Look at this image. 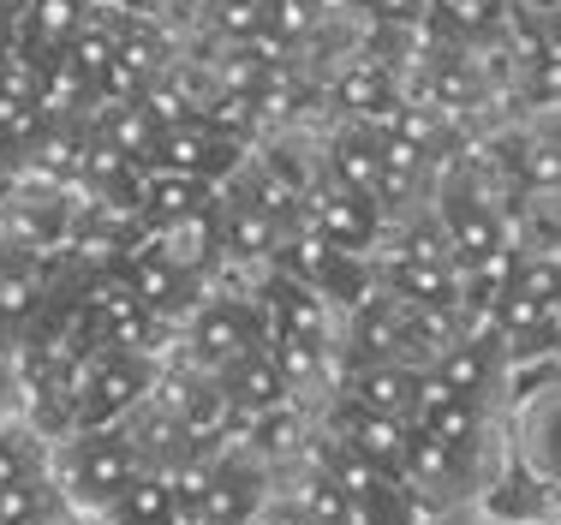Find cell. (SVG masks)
Here are the masks:
<instances>
[{"instance_id":"1","label":"cell","mask_w":561,"mask_h":525,"mask_svg":"<svg viewBox=\"0 0 561 525\" xmlns=\"http://www.w3.org/2000/svg\"><path fill=\"white\" fill-rule=\"evenodd\" d=\"M138 472H144V454L126 424H84V430H66L60 442H48V478H55L60 502L78 520L108 514V502Z\"/></svg>"},{"instance_id":"2","label":"cell","mask_w":561,"mask_h":525,"mask_svg":"<svg viewBox=\"0 0 561 525\" xmlns=\"http://www.w3.org/2000/svg\"><path fill=\"white\" fill-rule=\"evenodd\" d=\"M263 334H270V317H263L257 299H197L180 329V365L221 376L233 358L263 346Z\"/></svg>"},{"instance_id":"3","label":"cell","mask_w":561,"mask_h":525,"mask_svg":"<svg viewBox=\"0 0 561 525\" xmlns=\"http://www.w3.org/2000/svg\"><path fill=\"white\" fill-rule=\"evenodd\" d=\"M156 388V358L131 346H90L78 376V430L84 424H126Z\"/></svg>"},{"instance_id":"4","label":"cell","mask_w":561,"mask_h":525,"mask_svg":"<svg viewBox=\"0 0 561 525\" xmlns=\"http://www.w3.org/2000/svg\"><path fill=\"white\" fill-rule=\"evenodd\" d=\"M270 502H275V466L263 454H251L245 442H233L209 466V495L197 525H257L270 514Z\"/></svg>"},{"instance_id":"5","label":"cell","mask_w":561,"mask_h":525,"mask_svg":"<svg viewBox=\"0 0 561 525\" xmlns=\"http://www.w3.org/2000/svg\"><path fill=\"white\" fill-rule=\"evenodd\" d=\"M507 365H514V358H507V346L496 341V329H466L460 341L431 358V376L466 400H490L507 383Z\"/></svg>"},{"instance_id":"6","label":"cell","mask_w":561,"mask_h":525,"mask_svg":"<svg viewBox=\"0 0 561 525\" xmlns=\"http://www.w3.org/2000/svg\"><path fill=\"white\" fill-rule=\"evenodd\" d=\"M305 227L311 233H323L335 251H358V258H370V246H377L382 233V209L370 204V197L346 192V185H311V197H305Z\"/></svg>"},{"instance_id":"7","label":"cell","mask_w":561,"mask_h":525,"mask_svg":"<svg viewBox=\"0 0 561 525\" xmlns=\"http://www.w3.org/2000/svg\"><path fill=\"white\" fill-rule=\"evenodd\" d=\"M412 430H424V436L448 442V448L484 454V442H490V407H484V400L454 395V388H443L431 370H424L419 400H412Z\"/></svg>"},{"instance_id":"8","label":"cell","mask_w":561,"mask_h":525,"mask_svg":"<svg viewBox=\"0 0 561 525\" xmlns=\"http://www.w3.org/2000/svg\"><path fill=\"white\" fill-rule=\"evenodd\" d=\"M478 514L490 525H543L561 520V483H550L543 472H531L526 460H514L502 478H490L478 490Z\"/></svg>"},{"instance_id":"9","label":"cell","mask_w":561,"mask_h":525,"mask_svg":"<svg viewBox=\"0 0 561 525\" xmlns=\"http://www.w3.org/2000/svg\"><path fill=\"white\" fill-rule=\"evenodd\" d=\"M436 221H443V233L454 246V263H478V258H496L502 246H514V239H507V221L490 209V197H478L466 180L454 185V192H443Z\"/></svg>"},{"instance_id":"10","label":"cell","mask_w":561,"mask_h":525,"mask_svg":"<svg viewBox=\"0 0 561 525\" xmlns=\"http://www.w3.org/2000/svg\"><path fill=\"white\" fill-rule=\"evenodd\" d=\"M96 0H24L19 12V48L31 54L36 66H48L55 54L72 48V36L90 24Z\"/></svg>"},{"instance_id":"11","label":"cell","mask_w":561,"mask_h":525,"mask_svg":"<svg viewBox=\"0 0 561 525\" xmlns=\"http://www.w3.org/2000/svg\"><path fill=\"white\" fill-rule=\"evenodd\" d=\"M424 370L419 365H394V358H370V365H353L341 383L346 400L370 412H389V419H412V400H419Z\"/></svg>"},{"instance_id":"12","label":"cell","mask_w":561,"mask_h":525,"mask_svg":"<svg viewBox=\"0 0 561 525\" xmlns=\"http://www.w3.org/2000/svg\"><path fill=\"white\" fill-rule=\"evenodd\" d=\"M514 460H526L531 472H543L550 483H561V383H550L543 395H531L526 407H519Z\"/></svg>"},{"instance_id":"13","label":"cell","mask_w":561,"mask_h":525,"mask_svg":"<svg viewBox=\"0 0 561 525\" xmlns=\"http://www.w3.org/2000/svg\"><path fill=\"white\" fill-rule=\"evenodd\" d=\"M329 180L346 185V192H358V197H370V204L382 209V185H389V173H382L377 126H358V119H346L341 138L329 144Z\"/></svg>"},{"instance_id":"14","label":"cell","mask_w":561,"mask_h":525,"mask_svg":"<svg viewBox=\"0 0 561 525\" xmlns=\"http://www.w3.org/2000/svg\"><path fill=\"white\" fill-rule=\"evenodd\" d=\"M431 31L448 48L502 43L514 31V0H431Z\"/></svg>"},{"instance_id":"15","label":"cell","mask_w":561,"mask_h":525,"mask_svg":"<svg viewBox=\"0 0 561 525\" xmlns=\"http://www.w3.org/2000/svg\"><path fill=\"white\" fill-rule=\"evenodd\" d=\"M216 383L227 388V400L239 407V419H251V412H270V407H287V400H293V383L280 376L270 346H251V353L233 358V365H227Z\"/></svg>"},{"instance_id":"16","label":"cell","mask_w":561,"mask_h":525,"mask_svg":"<svg viewBox=\"0 0 561 525\" xmlns=\"http://www.w3.org/2000/svg\"><path fill=\"white\" fill-rule=\"evenodd\" d=\"M156 246H162L168 258L185 269V275L204 281L209 269L227 258V246H221V197H209L204 209H192V215H180L173 227H162V239H156Z\"/></svg>"},{"instance_id":"17","label":"cell","mask_w":561,"mask_h":525,"mask_svg":"<svg viewBox=\"0 0 561 525\" xmlns=\"http://www.w3.org/2000/svg\"><path fill=\"white\" fill-rule=\"evenodd\" d=\"M400 96H407V90H400V78L389 72V66H377V60H353V66L335 78L341 114L358 119V126H382V119L394 114Z\"/></svg>"},{"instance_id":"18","label":"cell","mask_w":561,"mask_h":525,"mask_svg":"<svg viewBox=\"0 0 561 525\" xmlns=\"http://www.w3.org/2000/svg\"><path fill=\"white\" fill-rule=\"evenodd\" d=\"M419 102L436 107V114H466V107L484 102V72L472 66V54L460 48H443L419 78Z\"/></svg>"},{"instance_id":"19","label":"cell","mask_w":561,"mask_h":525,"mask_svg":"<svg viewBox=\"0 0 561 525\" xmlns=\"http://www.w3.org/2000/svg\"><path fill=\"white\" fill-rule=\"evenodd\" d=\"M209 197H221V192H216V180H197V173H168V168H150V180H144V204H138V221L162 233V227H173L180 215L204 209Z\"/></svg>"},{"instance_id":"20","label":"cell","mask_w":561,"mask_h":525,"mask_svg":"<svg viewBox=\"0 0 561 525\" xmlns=\"http://www.w3.org/2000/svg\"><path fill=\"white\" fill-rule=\"evenodd\" d=\"M96 520L102 525H185L180 502H173V483H168V472H156V466H144V472L108 502V514H96Z\"/></svg>"},{"instance_id":"21","label":"cell","mask_w":561,"mask_h":525,"mask_svg":"<svg viewBox=\"0 0 561 525\" xmlns=\"http://www.w3.org/2000/svg\"><path fill=\"white\" fill-rule=\"evenodd\" d=\"M507 168H514V185H526L531 197H556L561 204V144H556V132L507 138Z\"/></svg>"},{"instance_id":"22","label":"cell","mask_w":561,"mask_h":525,"mask_svg":"<svg viewBox=\"0 0 561 525\" xmlns=\"http://www.w3.org/2000/svg\"><path fill=\"white\" fill-rule=\"evenodd\" d=\"M48 472V436L31 419H0V490Z\"/></svg>"},{"instance_id":"23","label":"cell","mask_w":561,"mask_h":525,"mask_svg":"<svg viewBox=\"0 0 561 525\" xmlns=\"http://www.w3.org/2000/svg\"><path fill=\"white\" fill-rule=\"evenodd\" d=\"M55 514H66V502H60V490H55V478H48V472L12 483V490H0V525H43Z\"/></svg>"},{"instance_id":"24","label":"cell","mask_w":561,"mask_h":525,"mask_svg":"<svg viewBox=\"0 0 561 525\" xmlns=\"http://www.w3.org/2000/svg\"><path fill=\"white\" fill-rule=\"evenodd\" d=\"M519 84H526V96L538 107H561V36L556 31L538 43L531 60H519Z\"/></svg>"},{"instance_id":"25","label":"cell","mask_w":561,"mask_h":525,"mask_svg":"<svg viewBox=\"0 0 561 525\" xmlns=\"http://www.w3.org/2000/svg\"><path fill=\"white\" fill-rule=\"evenodd\" d=\"M209 466H216V454H192V460L168 466L173 502H180V520H185V525H197V514H204V495H209Z\"/></svg>"},{"instance_id":"26","label":"cell","mask_w":561,"mask_h":525,"mask_svg":"<svg viewBox=\"0 0 561 525\" xmlns=\"http://www.w3.org/2000/svg\"><path fill=\"white\" fill-rule=\"evenodd\" d=\"M514 287H526L531 299H543V305H561V258H543V251L519 258L514 263Z\"/></svg>"},{"instance_id":"27","label":"cell","mask_w":561,"mask_h":525,"mask_svg":"<svg viewBox=\"0 0 561 525\" xmlns=\"http://www.w3.org/2000/svg\"><path fill=\"white\" fill-rule=\"evenodd\" d=\"M0 419H24V383L7 353H0Z\"/></svg>"},{"instance_id":"28","label":"cell","mask_w":561,"mask_h":525,"mask_svg":"<svg viewBox=\"0 0 561 525\" xmlns=\"http://www.w3.org/2000/svg\"><path fill=\"white\" fill-rule=\"evenodd\" d=\"M424 525H490V520L478 514V502H466V507H436V514H424Z\"/></svg>"},{"instance_id":"29","label":"cell","mask_w":561,"mask_h":525,"mask_svg":"<svg viewBox=\"0 0 561 525\" xmlns=\"http://www.w3.org/2000/svg\"><path fill=\"white\" fill-rule=\"evenodd\" d=\"M19 12H24V0H0V54L19 48Z\"/></svg>"},{"instance_id":"30","label":"cell","mask_w":561,"mask_h":525,"mask_svg":"<svg viewBox=\"0 0 561 525\" xmlns=\"http://www.w3.org/2000/svg\"><path fill=\"white\" fill-rule=\"evenodd\" d=\"M550 31L561 36V0H556V7H550Z\"/></svg>"},{"instance_id":"31","label":"cell","mask_w":561,"mask_h":525,"mask_svg":"<svg viewBox=\"0 0 561 525\" xmlns=\"http://www.w3.org/2000/svg\"><path fill=\"white\" fill-rule=\"evenodd\" d=\"M550 353L561 358V317H556V341H550Z\"/></svg>"},{"instance_id":"32","label":"cell","mask_w":561,"mask_h":525,"mask_svg":"<svg viewBox=\"0 0 561 525\" xmlns=\"http://www.w3.org/2000/svg\"><path fill=\"white\" fill-rule=\"evenodd\" d=\"M550 132H556V144H561V114H556V126H550Z\"/></svg>"},{"instance_id":"33","label":"cell","mask_w":561,"mask_h":525,"mask_svg":"<svg viewBox=\"0 0 561 525\" xmlns=\"http://www.w3.org/2000/svg\"><path fill=\"white\" fill-rule=\"evenodd\" d=\"M7 251H12V246H7V239H0V258H7Z\"/></svg>"},{"instance_id":"34","label":"cell","mask_w":561,"mask_h":525,"mask_svg":"<svg viewBox=\"0 0 561 525\" xmlns=\"http://www.w3.org/2000/svg\"><path fill=\"white\" fill-rule=\"evenodd\" d=\"M543 525H561V520H543Z\"/></svg>"}]
</instances>
